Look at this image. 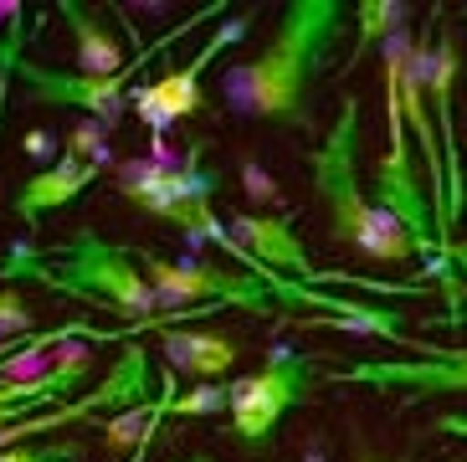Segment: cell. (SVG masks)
I'll return each instance as SVG.
<instances>
[{
  "instance_id": "6da1fadb",
  "label": "cell",
  "mask_w": 467,
  "mask_h": 462,
  "mask_svg": "<svg viewBox=\"0 0 467 462\" xmlns=\"http://www.w3.org/2000/svg\"><path fill=\"white\" fill-rule=\"evenodd\" d=\"M349 31L339 0H288L277 37L262 47L257 57L226 68L221 78V98L236 119H267V123H288V129H308L314 109L318 72L329 62V52L339 47V37Z\"/></svg>"
},
{
  "instance_id": "7a4b0ae2",
  "label": "cell",
  "mask_w": 467,
  "mask_h": 462,
  "mask_svg": "<svg viewBox=\"0 0 467 462\" xmlns=\"http://www.w3.org/2000/svg\"><path fill=\"white\" fill-rule=\"evenodd\" d=\"M31 278L42 288H57L67 299L98 303V309L119 313L129 324V334L139 329H160V299H154L150 278L139 268V257L119 242H103L93 226H78L62 247L52 252H36L31 242H11L0 252V283L11 288Z\"/></svg>"
},
{
  "instance_id": "3957f363",
  "label": "cell",
  "mask_w": 467,
  "mask_h": 462,
  "mask_svg": "<svg viewBox=\"0 0 467 462\" xmlns=\"http://www.w3.org/2000/svg\"><path fill=\"white\" fill-rule=\"evenodd\" d=\"M355 154H359V98H339V119H334L329 139L308 154V175H314V195L324 205V216H329V236L375 262L421 257V247L375 201H365L355 180Z\"/></svg>"
},
{
  "instance_id": "277c9868",
  "label": "cell",
  "mask_w": 467,
  "mask_h": 462,
  "mask_svg": "<svg viewBox=\"0 0 467 462\" xmlns=\"http://www.w3.org/2000/svg\"><path fill=\"white\" fill-rule=\"evenodd\" d=\"M206 144L211 139H191L185 160L170 164V160H129L119 164V195L134 205H144L150 216L180 226L191 242H206L211 231L221 226L211 201H216V185H221V170L206 164Z\"/></svg>"
},
{
  "instance_id": "5b68a950",
  "label": "cell",
  "mask_w": 467,
  "mask_h": 462,
  "mask_svg": "<svg viewBox=\"0 0 467 462\" xmlns=\"http://www.w3.org/2000/svg\"><path fill=\"white\" fill-rule=\"evenodd\" d=\"M314 391H318L314 360L303 350H293V344H273L267 360L252 370L247 381H232V436L252 452H267L277 422L293 406H308Z\"/></svg>"
},
{
  "instance_id": "8992f818",
  "label": "cell",
  "mask_w": 467,
  "mask_h": 462,
  "mask_svg": "<svg viewBox=\"0 0 467 462\" xmlns=\"http://www.w3.org/2000/svg\"><path fill=\"white\" fill-rule=\"evenodd\" d=\"M226 5H201V11L191 16V21H180L170 37H160V41H150L144 52H134V68L129 72H119V78H83V72H62V68H42V62H16V78L26 82V98L31 103H47V109H83L88 119H98L103 129H119L124 123V109H129V78H134L144 62H150L154 52H165L170 41L180 37V31H191V26H201V21H211V16H221Z\"/></svg>"
},
{
  "instance_id": "52a82bcc",
  "label": "cell",
  "mask_w": 467,
  "mask_h": 462,
  "mask_svg": "<svg viewBox=\"0 0 467 462\" xmlns=\"http://www.w3.org/2000/svg\"><path fill=\"white\" fill-rule=\"evenodd\" d=\"M160 395H154V375H150V350L144 344H129L119 360H113V370L103 375V385L88 395H72V401H62V406L52 411H36V416H26V422H11L0 426V452L5 447H21V442H52V432H62V426L72 422H93V416H109V411H150Z\"/></svg>"
},
{
  "instance_id": "ba28073f",
  "label": "cell",
  "mask_w": 467,
  "mask_h": 462,
  "mask_svg": "<svg viewBox=\"0 0 467 462\" xmlns=\"http://www.w3.org/2000/svg\"><path fill=\"white\" fill-rule=\"evenodd\" d=\"M334 385H370V391H406V406L426 395L467 391V350L426 344V360H355L334 370Z\"/></svg>"
},
{
  "instance_id": "9c48e42d",
  "label": "cell",
  "mask_w": 467,
  "mask_h": 462,
  "mask_svg": "<svg viewBox=\"0 0 467 462\" xmlns=\"http://www.w3.org/2000/svg\"><path fill=\"white\" fill-rule=\"evenodd\" d=\"M247 26H252L247 16H232V21H226V26H221L216 37H211L180 72H165L160 82H144V88H134V93H129L134 113H139V119H150L154 129H170L175 119H191V113H201V109H206V98H201V78H206V68H211V62H216V57L226 52V47H232V41L242 37Z\"/></svg>"
},
{
  "instance_id": "30bf717a",
  "label": "cell",
  "mask_w": 467,
  "mask_h": 462,
  "mask_svg": "<svg viewBox=\"0 0 467 462\" xmlns=\"http://www.w3.org/2000/svg\"><path fill=\"white\" fill-rule=\"evenodd\" d=\"M232 226H236V242L252 252V262L283 272V278H293V283H303V288H318V283H324V268H314V257L303 252L293 216H262V211H242V216H232Z\"/></svg>"
},
{
  "instance_id": "8fae6325",
  "label": "cell",
  "mask_w": 467,
  "mask_h": 462,
  "mask_svg": "<svg viewBox=\"0 0 467 462\" xmlns=\"http://www.w3.org/2000/svg\"><path fill=\"white\" fill-rule=\"evenodd\" d=\"M93 180H98V160H88V154L67 150L57 164L36 170V175H31L26 185H16L11 211H16V221L36 226V221H42L47 211H62L67 201H78V195H83L88 185H93Z\"/></svg>"
},
{
  "instance_id": "7c38bea8",
  "label": "cell",
  "mask_w": 467,
  "mask_h": 462,
  "mask_svg": "<svg viewBox=\"0 0 467 462\" xmlns=\"http://www.w3.org/2000/svg\"><path fill=\"white\" fill-rule=\"evenodd\" d=\"M165 354L170 365L195 375L201 385H221L236 370L242 340L232 329H165Z\"/></svg>"
},
{
  "instance_id": "4fadbf2b",
  "label": "cell",
  "mask_w": 467,
  "mask_h": 462,
  "mask_svg": "<svg viewBox=\"0 0 467 462\" xmlns=\"http://www.w3.org/2000/svg\"><path fill=\"white\" fill-rule=\"evenodd\" d=\"M57 11L67 16V31L78 41V72L83 78H119V72L134 68V57L124 52V41L98 21L93 5H83V0H57Z\"/></svg>"
},
{
  "instance_id": "5bb4252c",
  "label": "cell",
  "mask_w": 467,
  "mask_h": 462,
  "mask_svg": "<svg viewBox=\"0 0 467 462\" xmlns=\"http://www.w3.org/2000/svg\"><path fill=\"white\" fill-rule=\"evenodd\" d=\"M355 26H359V41H355V52H349V62H344V68H355V62H365V52H370L375 41H390L396 37V31H406V21H411V5H406V0H359L355 5Z\"/></svg>"
},
{
  "instance_id": "9a60e30c",
  "label": "cell",
  "mask_w": 467,
  "mask_h": 462,
  "mask_svg": "<svg viewBox=\"0 0 467 462\" xmlns=\"http://www.w3.org/2000/svg\"><path fill=\"white\" fill-rule=\"evenodd\" d=\"M88 447L83 442H21V447H5L0 462H83Z\"/></svg>"
},
{
  "instance_id": "2e32d148",
  "label": "cell",
  "mask_w": 467,
  "mask_h": 462,
  "mask_svg": "<svg viewBox=\"0 0 467 462\" xmlns=\"http://www.w3.org/2000/svg\"><path fill=\"white\" fill-rule=\"evenodd\" d=\"M21 47H26V21L11 16V21H5V37H0V123H5V88H11V78H16Z\"/></svg>"
},
{
  "instance_id": "e0dca14e",
  "label": "cell",
  "mask_w": 467,
  "mask_h": 462,
  "mask_svg": "<svg viewBox=\"0 0 467 462\" xmlns=\"http://www.w3.org/2000/svg\"><path fill=\"white\" fill-rule=\"evenodd\" d=\"M31 299L16 293V288H0V334H26L31 340Z\"/></svg>"
},
{
  "instance_id": "ac0fdd59",
  "label": "cell",
  "mask_w": 467,
  "mask_h": 462,
  "mask_svg": "<svg viewBox=\"0 0 467 462\" xmlns=\"http://www.w3.org/2000/svg\"><path fill=\"white\" fill-rule=\"evenodd\" d=\"M431 426H437V432H447V436H467V416H462V411H441Z\"/></svg>"
},
{
  "instance_id": "d6986e66",
  "label": "cell",
  "mask_w": 467,
  "mask_h": 462,
  "mask_svg": "<svg viewBox=\"0 0 467 462\" xmlns=\"http://www.w3.org/2000/svg\"><path fill=\"white\" fill-rule=\"evenodd\" d=\"M303 462H329V452H324V442H318V436L303 447Z\"/></svg>"
},
{
  "instance_id": "ffe728a7",
  "label": "cell",
  "mask_w": 467,
  "mask_h": 462,
  "mask_svg": "<svg viewBox=\"0 0 467 462\" xmlns=\"http://www.w3.org/2000/svg\"><path fill=\"white\" fill-rule=\"evenodd\" d=\"M26 150L31 154H47V134H26Z\"/></svg>"
},
{
  "instance_id": "44dd1931",
  "label": "cell",
  "mask_w": 467,
  "mask_h": 462,
  "mask_svg": "<svg viewBox=\"0 0 467 462\" xmlns=\"http://www.w3.org/2000/svg\"><path fill=\"white\" fill-rule=\"evenodd\" d=\"M0 16L11 21V16H21V5H16V0H0Z\"/></svg>"
},
{
  "instance_id": "7402d4cb",
  "label": "cell",
  "mask_w": 467,
  "mask_h": 462,
  "mask_svg": "<svg viewBox=\"0 0 467 462\" xmlns=\"http://www.w3.org/2000/svg\"><path fill=\"white\" fill-rule=\"evenodd\" d=\"M175 462H216L211 452H191V457H175Z\"/></svg>"
},
{
  "instance_id": "603a6c76",
  "label": "cell",
  "mask_w": 467,
  "mask_h": 462,
  "mask_svg": "<svg viewBox=\"0 0 467 462\" xmlns=\"http://www.w3.org/2000/svg\"><path fill=\"white\" fill-rule=\"evenodd\" d=\"M359 462H390V457H370V452H359Z\"/></svg>"
}]
</instances>
